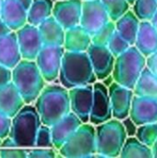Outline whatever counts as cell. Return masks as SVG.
<instances>
[{
    "label": "cell",
    "mask_w": 157,
    "mask_h": 158,
    "mask_svg": "<svg viewBox=\"0 0 157 158\" xmlns=\"http://www.w3.org/2000/svg\"><path fill=\"white\" fill-rule=\"evenodd\" d=\"M152 151H153L154 157H157V140L156 142L154 143V145L152 146Z\"/></svg>",
    "instance_id": "cell-43"
},
{
    "label": "cell",
    "mask_w": 157,
    "mask_h": 158,
    "mask_svg": "<svg viewBox=\"0 0 157 158\" xmlns=\"http://www.w3.org/2000/svg\"><path fill=\"white\" fill-rule=\"evenodd\" d=\"M113 117L108 89L102 82L93 83V101L90 115V123L99 125Z\"/></svg>",
    "instance_id": "cell-11"
},
{
    "label": "cell",
    "mask_w": 157,
    "mask_h": 158,
    "mask_svg": "<svg viewBox=\"0 0 157 158\" xmlns=\"http://www.w3.org/2000/svg\"><path fill=\"white\" fill-rule=\"evenodd\" d=\"M108 93L111 101L113 118L119 120L128 118L130 112L134 91L114 81L110 84Z\"/></svg>",
    "instance_id": "cell-13"
},
{
    "label": "cell",
    "mask_w": 157,
    "mask_h": 158,
    "mask_svg": "<svg viewBox=\"0 0 157 158\" xmlns=\"http://www.w3.org/2000/svg\"><path fill=\"white\" fill-rule=\"evenodd\" d=\"M116 29L119 34L130 44L134 45L139 31L141 20L135 15L133 10H128L118 19L115 21Z\"/></svg>",
    "instance_id": "cell-24"
},
{
    "label": "cell",
    "mask_w": 157,
    "mask_h": 158,
    "mask_svg": "<svg viewBox=\"0 0 157 158\" xmlns=\"http://www.w3.org/2000/svg\"><path fill=\"white\" fill-rule=\"evenodd\" d=\"M11 124L12 118L0 111V139H4L9 135Z\"/></svg>",
    "instance_id": "cell-36"
},
{
    "label": "cell",
    "mask_w": 157,
    "mask_h": 158,
    "mask_svg": "<svg viewBox=\"0 0 157 158\" xmlns=\"http://www.w3.org/2000/svg\"><path fill=\"white\" fill-rule=\"evenodd\" d=\"M120 157H154L152 147L142 143L137 137L130 136L127 138L122 151L120 153Z\"/></svg>",
    "instance_id": "cell-27"
},
{
    "label": "cell",
    "mask_w": 157,
    "mask_h": 158,
    "mask_svg": "<svg viewBox=\"0 0 157 158\" xmlns=\"http://www.w3.org/2000/svg\"><path fill=\"white\" fill-rule=\"evenodd\" d=\"M130 117L137 126L156 122L157 100L134 94Z\"/></svg>",
    "instance_id": "cell-16"
},
{
    "label": "cell",
    "mask_w": 157,
    "mask_h": 158,
    "mask_svg": "<svg viewBox=\"0 0 157 158\" xmlns=\"http://www.w3.org/2000/svg\"><path fill=\"white\" fill-rule=\"evenodd\" d=\"M26 105L19 91L13 82L0 87V111L13 118Z\"/></svg>",
    "instance_id": "cell-20"
},
{
    "label": "cell",
    "mask_w": 157,
    "mask_h": 158,
    "mask_svg": "<svg viewBox=\"0 0 157 158\" xmlns=\"http://www.w3.org/2000/svg\"><path fill=\"white\" fill-rule=\"evenodd\" d=\"M92 44V35L81 24L66 30L64 42L66 51L87 52Z\"/></svg>",
    "instance_id": "cell-23"
},
{
    "label": "cell",
    "mask_w": 157,
    "mask_h": 158,
    "mask_svg": "<svg viewBox=\"0 0 157 158\" xmlns=\"http://www.w3.org/2000/svg\"><path fill=\"white\" fill-rule=\"evenodd\" d=\"M82 1H83V0H82Z\"/></svg>",
    "instance_id": "cell-48"
},
{
    "label": "cell",
    "mask_w": 157,
    "mask_h": 158,
    "mask_svg": "<svg viewBox=\"0 0 157 158\" xmlns=\"http://www.w3.org/2000/svg\"><path fill=\"white\" fill-rule=\"evenodd\" d=\"M71 112L75 113L83 122L90 121L93 101V85L74 87L68 90Z\"/></svg>",
    "instance_id": "cell-12"
},
{
    "label": "cell",
    "mask_w": 157,
    "mask_h": 158,
    "mask_svg": "<svg viewBox=\"0 0 157 158\" xmlns=\"http://www.w3.org/2000/svg\"><path fill=\"white\" fill-rule=\"evenodd\" d=\"M42 123L52 126L71 112L68 89L63 85L47 84L34 102Z\"/></svg>",
    "instance_id": "cell-1"
},
{
    "label": "cell",
    "mask_w": 157,
    "mask_h": 158,
    "mask_svg": "<svg viewBox=\"0 0 157 158\" xmlns=\"http://www.w3.org/2000/svg\"><path fill=\"white\" fill-rule=\"evenodd\" d=\"M146 67L157 77V51L146 57Z\"/></svg>",
    "instance_id": "cell-39"
},
{
    "label": "cell",
    "mask_w": 157,
    "mask_h": 158,
    "mask_svg": "<svg viewBox=\"0 0 157 158\" xmlns=\"http://www.w3.org/2000/svg\"><path fill=\"white\" fill-rule=\"evenodd\" d=\"M57 151L63 157H93L97 153L96 129L88 122L82 123Z\"/></svg>",
    "instance_id": "cell-7"
},
{
    "label": "cell",
    "mask_w": 157,
    "mask_h": 158,
    "mask_svg": "<svg viewBox=\"0 0 157 158\" xmlns=\"http://www.w3.org/2000/svg\"><path fill=\"white\" fill-rule=\"evenodd\" d=\"M131 45L119 34L118 31L114 33L112 38L110 39L107 47L110 50V52L113 54L115 57H118L121 54H123L125 51H127Z\"/></svg>",
    "instance_id": "cell-32"
},
{
    "label": "cell",
    "mask_w": 157,
    "mask_h": 158,
    "mask_svg": "<svg viewBox=\"0 0 157 158\" xmlns=\"http://www.w3.org/2000/svg\"><path fill=\"white\" fill-rule=\"evenodd\" d=\"M145 67L146 56L135 45H131L127 51L116 57L112 72L114 81L133 90Z\"/></svg>",
    "instance_id": "cell-6"
},
{
    "label": "cell",
    "mask_w": 157,
    "mask_h": 158,
    "mask_svg": "<svg viewBox=\"0 0 157 158\" xmlns=\"http://www.w3.org/2000/svg\"><path fill=\"white\" fill-rule=\"evenodd\" d=\"M29 148H2L0 149L1 158H25L28 157Z\"/></svg>",
    "instance_id": "cell-34"
},
{
    "label": "cell",
    "mask_w": 157,
    "mask_h": 158,
    "mask_svg": "<svg viewBox=\"0 0 157 158\" xmlns=\"http://www.w3.org/2000/svg\"><path fill=\"white\" fill-rule=\"evenodd\" d=\"M123 125L125 127V130L127 131L128 136H134L136 135L137 132V125L134 123V121L130 118V117L129 116L128 118H126L125 119H123Z\"/></svg>",
    "instance_id": "cell-38"
},
{
    "label": "cell",
    "mask_w": 157,
    "mask_h": 158,
    "mask_svg": "<svg viewBox=\"0 0 157 158\" xmlns=\"http://www.w3.org/2000/svg\"><path fill=\"white\" fill-rule=\"evenodd\" d=\"M65 52L64 46L43 45L42 47L35 62L46 82L50 83L58 79Z\"/></svg>",
    "instance_id": "cell-8"
},
{
    "label": "cell",
    "mask_w": 157,
    "mask_h": 158,
    "mask_svg": "<svg viewBox=\"0 0 157 158\" xmlns=\"http://www.w3.org/2000/svg\"><path fill=\"white\" fill-rule=\"evenodd\" d=\"M12 82V69L0 65V87Z\"/></svg>",
    "instance_id": "cell-37"
},
{
    "label": "cell",
    "mask_w": 157,
    "mask_h": 158,
    "mask_svg": "<svg viewBox=\"0 0 157 158\" xmlns=\"http://www.w3.org/2000/svg\"><path fill=\"white\" fill-rule=\"evenodd\" d=\"M16 33L22 59L35 60L43 46L38 26L26 23Z\"/></svg>",
    "instance_id": "cell-10"
},
{
    "label": "cell",
    "mask_w": 157,
    "mask_h": 158,
    "mask_svg": "<svg viewBox=\"0 0 157 158\" xmlns=\"http://www.w3.org/2000/svg\"><path fill=\"white\" fill-rule=\"evenodd\" d=\"M3 3H4V0H0V13H1L2 6H3Z\"/></svg>",
    "instance_id": "cell-45"
},
{
    "label": "cell",
    "mask_w": 157,
    "mask_h": 158,
    "mask_svg": "<svg viewBox=\"0 0 157 158\" xmlns=\"http://www.w3.org/2000/svg\"><path fill=\"white\" fill-rule=\"evenodd\" d=\"M133 12L142 20H151L157 11V0H135Z\"/></svg>",
    "instance_id": "cell-28"
},
{
    "label": "cell",
    "mask_w": 157,
    "mask_h": 158,
    "mask_svg": "<svg viewBox=\"0 0 157 158\" xmlns=\"http://www.w3.org/2000/svg\"><path fill=\"white\" fill-rule=\"evenodd\" d=\"M42 124L40 115L34 105L26 104L12 118L9 136L14 139L19 147H35L37 132Z\"/></svg>",
    "instance_id": "cell-4"
},
{
    "label": "cell",
    "mask_w": 157,
    "mask_h": 158,
    "mask_svg": "<svg viewBox=\"0 0 157 158\" xmlns=\"http://www.w3.org/2000/svg\"><path fill=\"white\" fill-rule=\"evenodd\" d=\"M87 53L89 55L93 71L98 80H105L113 72L116 57L107 46L92 44Z\"/></svg>",
    "instance_id": "cell-14"
},
{
    "label": "cell",
    "mask_w": 157,
    "mask_h": 158,
    "mask_svg": "<svg viewBox=\"0 0 157 158\" xmlns=\"http://www.w3.org/2000/svg\"><path fill=\"white\" fill-rule=\"evenodd\" d=\"M82 123L83 122L75 113L69 112L68 115L52 125L51 131L54 148L56 150L60 149V147L70 138V136L81 127Z\"/></svg>",
    "instance_id": "cell-17"
},
{
    "label": "cell",
    "mask_w": 157,
    "mask_h": 158,
    "mask_svg": "<svg viewBox=\"0 0 157 158\" xmlns=\"http://www.w3.org/2000/svg\"><path fill=\"white\" fill-rule=\"evenodd\" d=\"M151 22H152V24L155 26V28L157 30V11L156 13L155 14V16L153 17V19H151Z\"/></svg>",
    "instance_id": "cell-44"
},
{
    "label": "cell",
    "mask_w": 157,
    "mask_h": 158,
    "mask_svg": "<svg viewBox=\"0 0 157 158\" xmlns=\"http://www.w3.org/2000/svg\"><path fill=\"white\" fill-rule=\"evenodd\" d=\"M56 156L55 148L32 147L29 148L28 157L30 158H54Z\"/></svg>",
    "instance_id": "cell-35"
},
{
    "label": "cell",
    "mask_w": 157,
    "mask_h": 158,
    "mask_svg": "<svg viewBox=\"0 0 157 158\" xmlns=\"http://www.w3.org/2000/svg\"><path fill=\"white\" fill-rule=\"evenodd\" d=\"M82 12V0H57L53 8V17L65 30L79 25Z\"/></svg>",
    "instance_id": "cell-15"
},
{
    "label": "cell",
    "mask_w": 157,
    "mask_h": 158,
    "mask_svg": "<svg viewBox=\"0 0 157 158\" xmlns=\"http://www.w3.org/2000/svg\"><path fill=\"white\" fill-rule=\"evenodd\" d=\"M58 79L61 85L68 90L96 82L97 77L88 53L66 51Z\"/></svg>",
    "instance_id": "cell-2"
},
{
    "label": "cell",
    "mask_w": 157,
    "mask_h": 158,
    "mask_svg": "<svg viewBox=\"0 0 157 158\" xmlns=\"http://www.w3.org/2000/svg\"><path fill=\"white\" fill-rule=\"evenodd\" d=\"M53 0H33L27 10L28 23L38 26L53 15Z\"/></svg>",
    "instance_id": "cell-25"
},
{
    "label": "cell",
    "mask_w": 157,
    "mask_h": 158,
    "mask_svg": "<svg viewBox=\"0 0 157 158\" xmlns=\"http://www.w3.org/2000/svg\"><path fill=\"white\" fill-rule=\"evenodd\" d=\"M110 19L101 0H83L80 24L91 34L95 33Z\"/></svg>",
    "instance_id": "cell-9"
},
{
    "label": "cell",
    "mask_w": 157,
    "mask_h": 158,
    "mask_svg": "<svg viewBox=\"0 0 157 158\" xmlns=\"http://www.w3.org/2000/svg\"><path fill=\"white\" fill-rule=\"evenodd\" d=\"M1 144H2V139H0V148H1Z\"/></svg>",
    "instance_id": "cell-47"
},
{
    "label": "cell",
    "mask_w": 157,
    "mask_h": 158,
    "mask_svg": "<svg viewBox=\"0 0 157 158\" xmlns=\"http://www.w3.org/2000/svg\"><path fill=\"white\" fill-rule=\"evenodd\" d=\"M19 3H20L27 10H28V8L30 7V6L31 5V3H32V1L33 0H17Z\"/></svg>",
    "instance_id": "cell-42"
},
{
    "label": "cell",
    "mask_w": 157,
    "mask_h": 158,
    "mask_svg": "<svg viewBox=\"0 0 157 158\" xmlns=\"http://www.w3.org/2000/svg\"><path fill=\"white\" fill-rule=\"evenodd\" d=\"M12 82L26 104H33L46 85L35 60L22 59L12 69Z\"/></svg>",
    "instance_id": "cell-3"
},
{
    "label": "cell",
    "mask_w": 157,
    "mask_h": 158,
    "mask_svg": "<svg viewBox=\"0 0 157 158\" xmlns=\"http://www.w3.org/2000/svg\"><path fill=\"white\" fill-rule=\"evenodd\" d=\"M107 10L110 19L116 21L130 9L128 0H101Z\"/></svg>",
    "instance_id": "cell-29"
},
{
    "label": "cell",
    "mask_w": 157,
    "mask_h": 158,
    "mask_svg": "<svg viewBox=\"0 0 157 158\" xmlns=\"http://www.w3.org/2000/svg\"><path fill=\"white\" fill-rule=\"evenodd\" d=\"M35 147H43V148H54L53 144V138H52V131L51 127L42 124L40 127L36 141H35Z\"/></svg>",
    "instance_id": "cell-33"
},
{
    "label": "cell",
    "mask_w": 157,
    "mask_h": 158,
    "mask_svg": "<svg viewBox=\"0 0 157 158\" xmlns=\"http://www.w3.org/2000/svg\"><path fill=\"white\" fill-rule=\"evenodd\" d=\"M133 91L135 95L157 100V77L147 67L143 70Z\"/></svg>",
    "instance_id": "cell-26"
},
{
    "label": "cell",
    "mask_w": 157,
    "mask_h": 158,
    "mask_svg": "<svg viewBox=\"0 0 157 158\" xmlns=\"http://www.w3.org/2000/svg\"><path fill=\"white\" fill-rule=\"evenodd\" d=\"M96 148L94 156L118 157L120 156L123 145L128 138L123 123L117 118H111L97 125Z\"/></svg>",
    "instance_id": "cell-5"
},
{
    "label": "cell",
    "mask_w": 157,
    "mask_h": 158,
    "mask_svg": "<svg viewBox=\"0 0 157 158\" xmlns=\"http://www.w3.org/2000/svg\"><path fill=\"white\" fill-rule=\"evenodd\" d=\"M16 147H19L18 144L16 143L14 139L12 137H10L9 135L6 138L2 139L1 148H16Z\"/></svg>",
    "instance_id": "cell-40"
},
{
    "label": "cell",
    "mask_w": 157,
    "mask_h": 158,
    "mask_svg": "<svg viewBox=\"0 0 157 158\" xmlns=\"http://www.w3.org/2000/svg\"><path fill=\"white\" fill-rule=\"evenodd\" d=\"M134 1H135V0H128V2L130 3V5H133Z\"/></svg>",
    "instance_id": "cell-46"
},
{
    "label": "cell",
    "mask_w": 157,
    "mask_h": 158,
    "mask_svg": "<svg viewBox=\"0 0 157 158\" xmlns=\"http://www.w3.org/2000/svg\"><path fill=\"white\" fill-rule=\"evenodd\" d=\"M22 56L19 50L18 37L16 31L0 38V65H4L9 69H14L20 61Z\"/></svg>",
    "instance_id": "cell-19"
},
{
    "label": "cell",
    "mask_w": 157,
    "mask_h": 158,
    "mask_svg": "<svg viewBox=\"0 0 157 158\" xmlns=\"http://www.w3.org/2000/svg\"><path fill=\"white\" fill-rule=\"evenodd\" d=\"M43 45L64 46L66 30L53 17H49L38 25Z\"/></svg>",
    "instance_id": "cell-22"
},
{
    "label": "cell",
    "mask_w": 157,
    "mask_h": 158,
    "mask_svg": "<svg viewBox=\"0 0 157 158\" xmlns=\"http://www.w3.org/2000/svg\"><path fill=\"white\" fill-rule=\"evenodd\" d=\"M27 15V9L17 0H4L0 18L13 31H17L28 23Z\"/></svg>",
    "instance_id": "cell-18"
},
{
    "label": "cell",
    "mask_w": 157,
    "mask_h": 158,
    "mask_svg": "<svg viewBox=\"0 0 157 158\" xmlns=\"http://www.w3.org/2000/svg\"><path fill=\"white\" fill-rule=\"evenodd\" d=\"M116 23L113 20H109L106 24L101 27L95 33L92 35V42L94 44L107 46L110 39L116 32Z\"/></svg>",
    "instance_id": "cell-31"
},
{
    "label": "cell",
    "mask_w": 157,
    "mask_h": 158,
    "mask_svg": "<svg viewBox=\"0 0 157 158\" xmlns=\"http://www.w3.org/2000/svg\"><path fill=\"white\" fill-rule=\"evenodd\" d=\"M146 57L157 51V30L151 20H142L134 44Z\"/></svg>",
    "instance_id": "cell-21"
},
{
    "label": "cell",
    "mask_w": 157,
    "mask_h": 158,
    "mask_svg": "<svg viewBox=\"0 0 157 158\" xmlns=\"http://www.w3.org/2000/svg\"><path fill=\"white\" fill-rule=\"evenodd\" d=\"M11 31H13L8 26H7V24L0 18V38L1 37H3V36H5V35H6V34H8V33H10Z\"/></svg>",
    "instance_id": "cell-41"
},
{
    "label": "cell",
    "mask_w": 157,
    "mask_h": 158,
    "mask_svg": "<svg viewBox=\"0 0 157 158\" xmlns=\"http://www.w3.org/2000/svg\"><path fill=\"white\" fill-rule=\"evenodd\" d=\"M135 136L142 143L152 147L157 140V121L138 126Z\"/></svg>",
    "instance_id": "cell-30"
}]
</instances>
